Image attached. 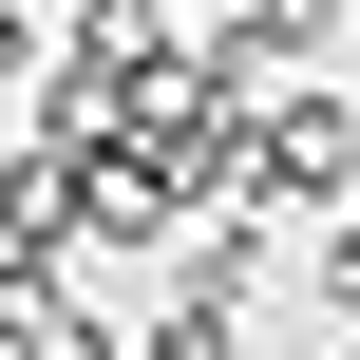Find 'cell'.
Returning <instances> with one entry per match:
<instances>
[{
	"instance_id": "3957f363",
	"label": "cell",
	"mask_w": 360,
	"mask_h": 360,
	"mask_svg": "<svg viewBox=\"0 0 360 360\" xmlns=\"http://www.w3.org/2000/svg\"><path fill=\"white\" fill-rule=\"evenodd\" d=\"M76 285V171L57 152H0V323Z\"/></svg>"
},
{
	"instance_id": "277c9868",
	"label": "cell",
	"mask_w": 360,
	"mask_h": 360,
	"mask_svg": "<svg viewBox=\"0 0 360 360\" xmlns=\"http://www.w3.org/2000/svg\"><path fill=\"white\" fill-rule=\"evenodd\" d=\"M0 360H133V323H114L95 285H57V304H19V323H0Z\"/></svg>"
},
{
	"instance_id": "8992f818",
	"label": "cell",
	"mask_w": 360,
	"mask_h": 360,
	"mask_svg": "<svg viewBox=\"0 0 360 360\" xmlns=\"http://www.w3.org/2000/svg\"><path fill=\"white\" fill-rule=\"evenodd\" d=\"M38 76H57V19H38V0H0V114H19Z\"/></svg>"
},
{
	"instance_id": "52a82bcc",
	"label": "cell",
	"mask_w": 360,
	"mask_h": 360,
	"mask_svg": "<svg viewBox=\"0 0 360 360\" xmlns=\"http://www.w3.org/2000/svg\"><path fill=\"white\" fill-rule=\"evenodd\" d=\"M76 19H114V38H190V19H171V0H76Z\"/></svg>"
},
{
	"instance_id": "7a4b0ae2",
	"label": "cell",
	"mask_w": 360,
	"mask_h": 360,
	"mask_svg": "<svg viewBox=\"0 0 360 360\" xmlns=\"http://www.w3.org/2000/svg\"><path fill=\"white\" fill-rule=\"evenodd\" d=\"M323 57H342V0H228V19H209V76H228L247 114L323 95Z\"/></svg>"
},
{
	"instance_id": "5b68a950",
	"label": "cell",
	"mask_w": 360,
	"mask_h": 360,
	"mask_svg": "<svg viewBox=\"0 0 360 360\" xmlns=\"http://www.w3.org/2000/svg\"><path fill=\"white\" fill-rule=\"evenodd\" d=\"M304 285H323V323L360 342V209H342V228H304Z\"/></svg>"
},
{
	"instance_id": "6da1fadb",
	"label": "cell",
	"mask_w": 360,
	"mask_h": 360,
	"mask_svg": "<svg viewBox=\"0 0 360 360\" xmlns=\"http://www.w3.org/2000/svg\"><path fill=\"white\" fill-rule=\"evenodd\" d=\"M247 209H266V228H304V209L342 228V209H360V95H342V76L266 114V190H247Z\"/></svg>"
},
{
	"instance_id": "ba28073f",
	"label": "cell",
	"mask_w": 360,
	"mask_h": 360,
	"mask_svg": "<svg viewBox=\"0 0 360 360\" xmlns=\"http://www.w3.org/2000/svg\"><path fill=\"white\" fill-rule=\"evenodd\" d=\"M323 360H360V342H323Z\"/></svg>"
}]
</instances>
